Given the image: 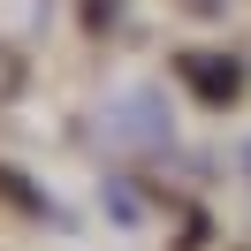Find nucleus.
Here are the masks:
<instances>
[{"instance_id": "f257e3e1", "label": "nucleus", "mask_w": 251, "mask_h": 251, "mask_svg": "<svg viewBox=\"0 0 251 251\" xmlns=\"http://www.w3.org/2000/svg\"><path fill=\"white\" fill-rule=\"evenodd\" d=\"M183 76L205 92V107H228V99L244 92V69H236V61H221V53H190V61H183Z\"/></svg>"}, {"instance_id": "f03ea898", "label": "nucleus", "mask_w": 251, "mask_h": 251, "mask_svg": "<svg viewBox=\"0 0 251 251\" xmlns=\"http://www.w3.org/2000/svg\"><path fill=\"white\" fill-rule=\"evenodd\" d=\"M244 160H251V152H244Z\"/></svg>"}]
</instances>
